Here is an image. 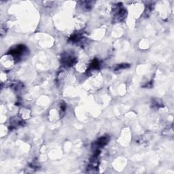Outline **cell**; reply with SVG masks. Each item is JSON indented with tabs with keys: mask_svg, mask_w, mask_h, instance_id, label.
Returning <instances> with one entry per match:
<instances>
[{
	"mask_svg": "<svg viewBox=\"0 0 174 174\" xmlns=\"http://www.w3.org/2000/svg\"><path fill=\"white\" fill-rule=\"evenodd\" d=\"M77 61L76 57L71 52H65L64 55H62L61 62L62 65L65 67H70L74 65Z\"/></svg>",
	"mask_w": 174,
	"mask_h": 174,
	"instance_id": "2",
	"label": "cell"
},
{
	"mask_svg": "<svg viewBox=\"0 0 174 174\" xmlns=\"http://www.w3.org/2000/svg\"><path fill=\"white\" fill-rule=\"evenodd\" d=\"M22 124H25L22 120L18 118L17 117H14L13 118L10 119V127L11 129H16L18 127H21L22 125Z\"/></svg>",
	"mask_w": 174,
	"mask_h": 174,
	"instance_id": "4",
	"label": "cell"
},
{
	"mask_svg": "<svg viewBox=\"0 0 174 174\" xmlns=\"http://www.w3.org/2000/svg\"><path fill=\"white\" fill-rule=\"evenodd\" d=\"M128 67H129V65L123 63V64H121V65H118L117 67L115 68V70L118 71V70H121V69H126Z\"/></svg>",
	"mask_w": 174,
	"mask_h": 174,
	"instance_id": "6",
	"label": "cell"
},
{
	"mask_svg": "<svg viewBox=\"0 0 174 174\" xmlns=\"http://www.w3.org/2000/svg\"><path fill=\"white\" fill-rule=\"evenodd\" d=\"M100 67V62L98 59H94L92 61L88 69V72H95L96 70H99Z\"/></svg>",
	"mask_w": 174,
	"mask_h": 174,
	"instance_id": "5",
	"label": "cell"
},
{
	"mask_svg": "<svg viewBox=\"0 0 174 174\" xmlns=\"http://www.w3.org/2000/svg\"><path fill=\"white\" fill-rule=\"evenodd\" d=\"M110 141V137L108 136H103L100 137L99 140L95 142L96 150H99V148H103L107 144V143Z\"/></svg>",
	"mask_w": 174,
	"mask_h": 174,
	"instance_id": "3",
	"label": "cell"
},
{
	"mask_svg": "<svg viewBox=\"0 0 174 174\" xmlns=\"http://www.w3.org/2000/svg\"><path fill=\"white\" fill-rule=\"evenodd\" d=\"M27 51L26 46L22 44H19L16 46H14V48H10L8 52V55L12 56L15 60H19L21 59L22 56L24 55L25 52Z\"/></svg>",
	"mask_w": 174,
	"mask_h": 174,
	"instance_id": "1",
	"label": "cell"
}]
</instances>
